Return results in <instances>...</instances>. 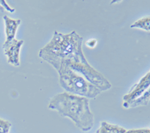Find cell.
Wrapping results in <instances>:
<instances>
[{
    "instance_id": "cell-7",
    "label": "cell",
    "mask_w": 150,
    "mask_h": 133,
    "mask_svg": "<svg viewBox=\"0 0 150 133\" xmlns=\"http://www.w3.org/2000/svg\"><path fill=\"white\" fill-rule=\"evenodd\" d=\"M3 20L5 21V34H6V40L5 42L8 43L12 40L15 39L16 33H17L19 26L21 25V20L19 19H11L6 15L3 17Z\"/></svg>"
},
{
    "instance_id": "cell-14",
    "label": "cell",
    "mask_w": 150,
    "mask_h": 133,
    "mask_svg": "<svg viewBox=\"0 0 150 133\" xmlns=\"http://www.w3.org/2000/svg\"><path fill=\"white\" fill-rule=\"evenodd\" d=\"M96 40H91V41H89V42H87L86 43V45L88 46H89V47H94V46H96Z\"/></svg>"
},
{
    "instance_id": "cell-3",
    "label": "cell",
    "mask_w": 150,
    "mask_h": 133,
    "mask_svg": "<svg viewBox=\"0 0 150 133\" xmlns=\"http://www.w3.org/2000/svg\"><path fill=\"white\" fill-rule=\"evenodd\" d=\"M57 73L60 85L67 93L88 99H95L101 93L82 76L71 70L67 64H62Z\"/></svg>"
},
{
    "instance_id": "cell-13",
    "label": "cell",
    "mask_w": 150,
    "mask_h": 133,
    "mask_svg": "<svg viewBox=\"0 0 150 133\" xmlns=\"http://www.w3.org/2000/svg\"><path fill=\"white\" fill-rule=\"evenodd\" d=\"M125 133H150V129H138L127 130Z\"/></svg>"
},
{
    "instance_id": "cell-1",
    "label": "cell",
    "mask_w": 150,
    "mask_h": 133,
    "mask_svg": "<svg viewBox=\"0 0 150 133\" xmlns=\"http://www.w3.org/2000/svg\"><path fill=\"white\" fill-rule=\"evenodd\" d=\"M83 40L76 31L68 34L55 31L51 40L39 51L38 56L56 71L62 64H88L83 52Z\"/></svg>"
},
{
    "instance_id": "cell-5",
    "label": "cell",
    "mask_w": 150,
    "mask_h": 133,
    "mask_svg": "<svg viewBox=\"0 0 150 133\" xmlns=\"http://www.w3.org/2000/svg\"><path fill=\"white\" fill-rule=\"evenodd\" d=\"M150 87V71L132 87L129 92L123 97V107L125 108L129 103L133 102L145 92Z\"/></svg>"
},
{
    "instance_id": "cell-10",
    "label": "cell",
    "mask_w": 150,
    "mask_h": 133,
    "mask_svg": "<svg viewBox=\"0 0 150 133\" xmlns=\"http://www.w3.org/2000/svg\"><path fill=\"white\" fill-rule=\"evenodd\" d=\"M130 27L131 29H139L143 31L150 32V17H145L137 20Z\"/></svg>"
},
{
    "instance_id": "cell-15",
    "label": "cell",
    "mask_w": 150,
    "mask_h": 133,
    "mask_svg": "<svg viewBox=\"0 0 150 133\" xmlns=\"http://www.w3.org/2000/svg\"><path fill=\"white\" fill-rule=\"evenodd\" d=\"M0 11H4V8L2 7V5H0Z\"/></svg>"
},
{
    "instance_id": "cell-4",
    "label": "cell",
    "mask_w": 150,
    "mask_h": 133,
    "mask_svg": "<svg viewBox=\"0 0 150 133\" xmlns=\"http://www.w3.org/2000/svg\"><path fill=\"white\" fill-rule=\"evenodd\" d=\"M68 65L71 70L82 76L89 83L99 89L101 92L110 90L112 88L110 82L100 72L93 68L89 63H72Z\"/></svg>"
},
{
    "instance_id": "cell-11",
    "label": "cell",
    "mask_w": 150,
    "mask_h": 133,
    "mask_svg": "<svg viewBox=\"0 0 150 133\" xmlns=\"http://www.w3.org/2000/svg\"><path fill=\"white\" fill-rule=\"evenodd\" d=\"M11 126L10 122L0 118V133H8Z\"/></svg>"
},
{
    "instance_id": "cell-8",
    "label": "cell",
    "mask_w": 150,
    "mask_h": 133,
    "mask_svg": "<svg viewBox=\"0 0 150 133\" xmlns=\"http://www.w3.org/2000/svg\"><path fill=\"white\" fill-rule=\"evenodd\" d=\"M127 130L120 126L102 121L96 133H125Z\"/></svg>"
},
{
    "instance_id": "cell-2",
    "label": "cell",
    "mask_w": 150,
    "mask_h": 133,
    "mask_svg": "<svg viewBox=\"0 0 150 133\" xmlns=\"http://www.w3.org/2000/svg\"><path fill=\"white\" fill-rule=\"evenodd\" d=\"M48 108L71 120L75 126L83 132L89 131L94 126L95 118L88 98L67 92L60 93L50 99Z\"/></svg>"
},
{
    "instance_id": "cell-6",
    "label": "cell",
    "mask_w": 150,
    "mask_h": 133,
    "mask_svg": "<svg viewBox=\"0 0 150 133\" xmlns=\"http://www.w3.org/2000/svg\"><path fill=\"white\" fill-rule=\"evenodd\" d=\"M23 44V40L14 39L8 43H4L3 48L5 55L7 56L8 63L14 66H19L20 62V52Z\"/></svg>"
},
{
    "instance_id": "cell-9",
    "label": "cell",
    "mask_w": 150,
    "mask_h": 133,
    "mask_svg": "<svg viewBox=\"0 0 150 133\" xmlns=\"http://www.w3.org/2000/svg\"><path fill=\"white\" fill-rule=\"evenodd\" d=\"M150 100V87L143 93L140 97L131 102V103L125 107V108H135L141 106H146Z\"/></svg>"
},
{
    "instance_id": "cell-12",
    "label": "cell",
    "mask_w": 150,
    "mask_h": 133,
    "mask_svg": "<svg viewBox=\"0 0 150 133\" xmlns=\"http://www.w3.org/2000/svg\"><path fill=\"white\" fill-rule=\"evenodd\" d=\"M0 5H2V7L3 8L4 10H7L8 11H10L11 12V13H13V12L15 11V9L13 8H11L10 6H9L8 5V3L6 2V1H5V0H0Z\"/></svg>"
}]
</instances>
